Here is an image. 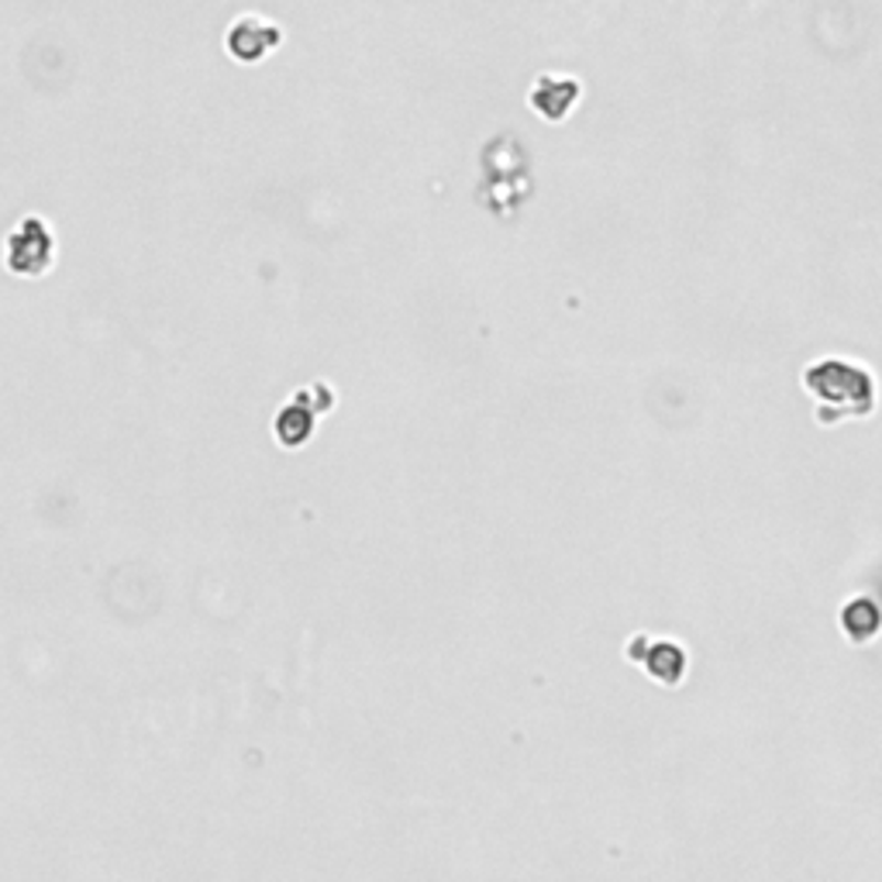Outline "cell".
<instances>
[{
  "label": "cell",
  "mask_w": 882,
  "mask_h": 882,
  "mask_svg": "<svg viewBox=\"0 0 882 882\" xmlns=\"http://www.w3.org/2000/svg\"><path fill=\"white\" fill-rule=\"evenodd\" d=\"M310 390H315V400H307L304 394L297 397V404H290V407H283L279 414H276V438L283 441V445H304V441L310 438V421H315V410H321V407H331V394H328V386L324 383H315L310 386Z\"/></svg>",
  "instance_id": "cell-1"
},
{
  "label": "cell",
  "mask_w": 882,
  "mask_h": 882,
  "mask_svg": "<svg viewBox=\"0 0 882 882\" xmlns=\"http://www.w3.org/2000/svg\"><path fill=\"white\" fill-rule=\"evenodd\" d=\"M807 383L811 390L824 394V397H859L862 404L869 400L872 404V379H866V373L851 370V366H841V362H824V366L811 370L807 373Z\"/></svg>",
  "instance_id": "cell-2"
},
{
  "label": "cell",
  "mask_w": 882,
  "mask_h": 882,
  "mask_svg": "<svg viewBox=\"0 0 882 882\" xmlns=\"http://www.w3.org/2000/svg\"><path fill=\"white\" fill-rule=\"evenodd\" d=\"M845 628L851 631V638H866V635H872V631H875V607L866 604V600L851 604V607L845 610Z\"/></svg>",
  "instance_id": "cell-7"
},
{
  "label": "cell",
  "mask_w": 882,
  "mask_h": 882,
  "mask_svg": "<svg viewBox=\"0 0 882 882\" xmlns=\"http://www.w3.org/2000/svg\"><path fill=\"white\" fill-rule=\"evenodd\" d=\"M580 97V84L576 80H552V76H541L538 80V90H534V108L544 114V118H562L569 108H573V100Z\"/></svg>",
  "instance_id": "cell-6"
},
{
  "label": "cell",
  "mask_w": 882,
  "mask_h": 882,
  "mask_svg": "<svg viewBox=\"0 0 882 882\" xmlns=\"http://www.w3.org/2000/svg\"><path fill=\"white\" fill-rule=\"evenodd\" d=\"M52 239L38 218H24L21 231L11 239V266L18 273H38L48 263Z\"/></svg>",
  "instance_id": "cell-4"
},
{
  "label": "cell",
  "mask_w": 882,
  "mask_h": 882,
  "mask_svg": "<svg viewBox=\"0 0 882 882\" xmlns=\"http://www.w3.org/2000/svg\"><path fill=\"white\" fill-rule=\"evenodd\" d=\"M628 655L635 659V662H641L648 672H652L655 680H662V683H680V676H683V665H686V659H683V652L676 644H669V641H652L648 635H638L631 644H628Z\"/></svg>",
  "instance_id": "cell-3"
},
{
  "label": "cell",
  "mask_w": 882,
  "mask_h": 882,
  "mask_svg": "<svg viewBox=\"0 0 882 882\" xmlns=\"http://www.w3.org/2000/svg\"><path fill=\"white\" fill-rule=\"evenodd\" d=\"M228 42H231V48L239 52V59H258L269 45L279 42V29L263 24L258 18H239Z\"/></svg>",
  "instance_id": "cell-5"
}]
</instances>
